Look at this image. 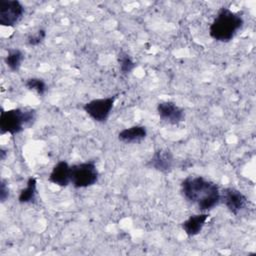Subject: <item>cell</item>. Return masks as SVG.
Listing matches in <instances>:
<instances>
[{
  "mask_svg": "<svg viewBox=\"0 0 256 256\" xmlns=\"http://www.w3.org/2000/svg\"><path fill=\"white\" fill-rule=\"evenodd\" d=\"M23 60H24L23 52L20 49L13 48L8 50V53L5 57V64L11 71L17 72L19 71Z\"/></svg>",
  "mask_w": 256,
  "mask_h": 256,
  "instance_id": "5bb4252c",
  "label": "cell"
},
{
  "mask_svg": "<svg viewBox=\"0 0 256 256\" xmlns=\"http://www.w3.org/2000/svg\"><path fill=\"white\" fill-rule=\"evenodd\" d=\"M37 196V180L35 177H29L25 188L20 190L18 201L22 204L34 203Z\"/></svg>",
  "mask_w": 256,
  "mask_h": 256,
  "instance_id": "4fadbf2b",
  "label": "cell"
},
{
  "mask_svg": "<svg viewBox=\"0 0 256 256\" xmlns=\"http://www.w3.org/2000/svg\"><path fill=\"white\" fill-rule=\"evenodd\" d=\"M157 113L162 121L171 125H177L185 118L184 110L172 101H162L158 103Z\"/></svg>",
  "mask_w": 256,
  "mask_h": 256,
  "instance_id": "ba28073f",
  "label": "cell"
},
{
  "mask_svg": "<svg viewBox=\"0 0 256 256\" xmlns=\"http://www.w3.org/2000/svg\"><path fill=\"white\" fill-rule=\"evenodd\" d=\"M208 217H209L208 214L205 212L191 215L184 222H182L181 226L183 231L187 236H190V237L196 236L203 229L205 223L208 220Z\"/></svg>",
  "mask_w": 256,
  "mask_h": 256,
  "instance_id": "8fae6325",
  "label": "cell"
},
{
  "mask_svg": "<svg viewBox=\"0 0 256 256\" xmlns=\"http://www.w3.org/2000/svg\"><path fill=\"white\" fill-rule=\"evenodd\" d=\"M243 18L229 8H221L209 26V35L219 42L232 40L243 26Z\"/></svg>",
  "mask_w": 256,
  "mask_h": 256,
  "instance_id": "7a4b0ae2",
  "label": "cell"
},
{
  "mask_svg": "<svg viewBox=\"0 0 256 256\" xmlns=\"http://www.w3.org/2000/svg\"><path fill=\"white\" fill-rule=\"evenodd\" d=\"M0 154H1V160L5 159V155H6V151L4 149L0 150Z\"/></svg>",
  "mask_w": 256,
  "mask_h": 256,
  "instance_id": "d6986e66",
  "label": "cell"
},
{
  "mask_svg": "<svg viewBox=\"0 0 256 256\" xmlns=\"http://www.w3.org/2000/svg\"><path fill=\"white\" fill-rule=\"evenodd\" d=\"M49 181L60 187L68 186L71 183V166L64 160L56 163L49 175Z\"/></svg>",
  "mask_w": 256,
  "mask_h": 256,
  "instance_id": "30bf717a",
  "label": "cell"
},
{
  "mask_svg": "<svg viewBox=\"0 0 256 256\" xmlns=\"http://www.w3.org/2000/svg\"><path fill=\"white\" fill-rule=\"evenodd\" d=\"M36 120V111L31 108H14L3 110L0 116L1 134L16 135L30 127Z\"/></svg>",
  "mask_w": 256,
  "mask_h": 256,
  "instance_id": "3957f363",
  "label": "cell"
},
{
  "mask_svg": "<svg viewBox=\"0 0 256 256\" xmlns=\"http://www.w3.org/2000/svg\"><path fill=\"white\" fill-rule=\"evenodd\" d=\"M24 85L27 89L33 90V91L37 92L39 95H44L47 91L46 82L43 79L38 78V77H32V78L26 79Z\"/></svg>",
  "mask_w": 256,
  "mask_h": 256,
  "instance_id": "2e32d148",
  "label": "cell"
},
{
  "mask_svg": "<svg viewBox=\"0 0 256 256\" xmlns=\"http://www.w3.org/2000/svg\"><path fill=\"white\" fill-rule=\"evenodd\" d=\"M174 164V157L169 149H157L152 157L147 162V166L151 169L162 173H168L172 170Z\"/></svg>",
  "mask_w": 256,
  "mask_h": 256,
  "instance_id": "9c48e42d",
  "label": "cell"
},
{
  "mask_svg": "<svg viewBox=\"0 0 256 256\" xmlns=\"http://www.w3.org/2000/svg\"><path fill=\"white\" fill-rule=\"evenodd\" d=\"M117 62H118L119 70H120L121 74L125 75V76L129 75L136 67V64L133 61V59L131 58V56L122 50L117 55Z\"/></svg>",
  "mask_w": 256,
  "mask_h": 256,
  "instance_id": "9a60e30c",
  "label": "cell"
},
{
  "mask_svg": "<svg viewBox=\"0 0 256 256\" xmlns=\"http://www.w3.org/2000/svg\"><path fill=\"white\" fill-rule=\"evenodd\" d=\"M9 197V188L7 185L6 180L2 179L0 182V200L2 203H4Z\"/></svg>",
  "mask_w": 256,
  "mask_h": 256,
  "instance_id": "ac0fdd59",
  "label": "cell"
},
{
  "mask_svg": "<svg viewBox=\"0 0 256 256\" xmlns=\"http://www.w3.org/2000/svg\"><path fill=\"white\" fill-rule=\"evenodd\" d=\"M220 202H222L225 205V207L228 209L230 213L237 215L246 207L248 199L238 189L233 187H227L224 188L223 191L221 192Z\"/></svg>",
  "mask_w": 256,
  "mask_h": 256,
  "instance_id": "52a82bcc",
  "label": "cell"
},
{
  "mask_svg": "<svg viewBox=\"0 0 256 256\" xmlns=\"http://www.w3.org/2000/svg\"><path fill=\"white\" fill-rule=\"evenodd\" d=\"M181 193L191 204L202 212L215 208L221 199L219 186L202 176H189L181 182Z\"/></svg>",
  "mask_w": 256,
  "mask_h": 256,
  "instance_id": "6da1fadb",
  "label": "cell"
},
{
  "mask_svg": "<svg viewBox=\"0 0 256 256\" xmlns=\"http://www.w3.org/2000/svg\"><path fill=\"white\" fill-rule=\"evenodd\" d=\"M46 38V31L45 29H38L35 33L29 34L27 37V44L29 46H38L41 44Z\"/></svg>",
  "mask_w": 256,
  "mask_h": 256,
  "instance_id": "e0dca14e",
  "label": "cell"
},
{
  "mask_svg": "<svg viewBox=\"0 0 256 256\" xmlns=\"http://www.w3.org/2000/svg\"><path fill=\"white\" fill-rule=\"evenodd\" d=\"M99 179V172L94 160L81 162L71 166V184L74 188H87Z\"/></svg>",
  "mask_w": 256,
  "mask_h": 256,
  "instance_id": "277c9868",
  "label": "cell"
},
{
  "mask_svg": "<svg viewBox=\"0 0 256 256\" xmlns=\"http://www.w3.org/2000/svg\"><path fill=\"white\" fill-rule=\"evenodd\" d=\"M24 6L18 0L0 1V24L5 27L15 26L23 17Z\"/></svg>",
  "mask_w": 256,
  "mask_h": 256,
  "instance_id": "8992f818",
  "label": "cell"
},
{
  "mask_svg": "<svg viewBox=\"0 0 256 256\" xmlns=\"http://www.w3.org/2000/svg\"><path fill=\"white\" fill-rule=\"evenodd\" d=\"M116 98L117 96L114 95L105 98L92 99L84 104L83 110L94 121L100 123L105 122L113 109Z\"/></svg>",
  "mask_w": 256,
  "mask_h": 256,
  "instance_id": "5b68a950",
  "label": "cell"
},
{
  "mask_svg": "<svg viewBox=\"0 0 256 256\" xmlns=\"http://www.w3.org/2000/svg\"><path fill=\"white\" fill-rule=\"evenodd\" d=\"M147 136V129L143 125H133L129 128H125L118 133L119 141L132 144V143H139L145 139Z\"/></svg>",
  "mask_w": 256,
  "mask_h": 256,
  "instance_id": "7c38bea8",
  "label": "cell"
}]
</instances>
